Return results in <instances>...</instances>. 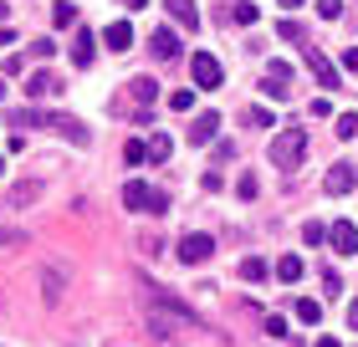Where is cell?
<instances>
[{
    "label": "cell",
    "instance_id": "obj_1",
    "mask_svg": "<svg viewBox=\"0 0 358 347\" xmlns=\"http://www.w3.org/2000/svg\"><path fill=\"white\" fill-rule=\"evenodd\" d=\"M302 158H307V128H282V138H271V163L297 169Z\"/></svg>",
    "mask_w": 358,
    "mask_h": 347
},
{
    "label": "cell",
    "instance_id": "obj_2",
    "mask_svg": "<svg viewBox=\"0 0 358 347\" xmlns=\"http://www.w3.org/2000/svg\"><path fill=\"white\" fill-rule=\"evenodd\" d=\"M123 205H128V209L164 214V209H169V194H164V189H149L143 179H128V184H123Z\"/></svg>",
    "mask_w": 358,
    "mask_h": 347
},
{
    "label": "cell",
    "instance_id": "obj_3",
    "mask_svg": "<svg viewBox=\"0 0 358 347\" xmlns=\"http://www.w3.org/2000/svg\"><path fill=\"white\" fill-rule=\"evenodd\" d=\"M46 128H52V133H62L67 143H77V148H87V143H92L87 123H83V118H72V112H46Z\"/></svg>",
    "mask_w": 358,
    "mask_h": 347
},
{
    "label": "cell",
    "instance_id": "obj_4",
    "mask_svg": "<svg viewBox=\"0 0 358 347\" xmlns=\"http://www.w3.org/2000/svg\"><path fill=\"white\" fill-rule=\"evenodd\" d=\"M189 72H194V87H200V92H215L220 82H225L220 61L210 57V52H194V57H189Z\"/></svg>",
    "mask_w": 358,
    "mask_h": 347
},
{
    "label": "cell",
    "instance_id": "obj_5",
    "mask_svg": "<svg viewBox=\"0 0 358 347\" xmlns=\"http://www.w3.org/2000/svg\"><path fill=\"white\" fill-rule=\"evenodd\" d=\"M210 256H215V240H210L205 230H189V235L179 240V260H185V266H200Z\"/></svg>",
    "mask_w": 358,
    "mask_h": 347
},
{
    "label": "cell",
    "instance_id": "obj_6",
    "mask_svg": "<svg viewBox=\"0 0 358 347\" xmlns=\"http://www.w3.org/2000/svg\"><path fill=\"white\" fill-rule=\"evenodd\" d=\"M328 245L338 256H358V225L353 220H338L333 230H328Z\"/></svg>",
    "mask_w": 358,
    "mask_h": 347
},
{
    "label": "cell",
    "instance_id": "obj_7",
    "mask_svg": "<svg viewBox=\"0 0 358 347\" xmlns=\"http://www.w3.org/2000/svg\"><path fill=\"white\" fill-rule=\"evenodd\" d=\"M353 184H358V169H353V163H333L328 179H322V189H328V194H353Z\"/></svg>",
    "mask_w": 358,
    "mask_h": 347
},
{
    "label": "cell",
    "instance_id": "obj_8",
    "mask_svg": "<svg viewBox=\"0 0 358 347\" xmlns=\"http://www.w3.org/2000/svg\"><path fill=\"white\" fill-rule=\"evenodd\" d=\"M215 133H220V112H200V118L189 123V143H194V148L215 143Z\"/></svg>",
    "mask_w": 358,
    "mask_h": 347
},
{
    "label": "cell",
    "instance_id": "obj_9",
    "mask_svg": "<svg viewBox=\"0 0 358 347\" xmlns=\"http://www.w3.org/2000/svg\"><path fill=\"white\" fill-rule=\"evenodd\" d=\"M154 302H159V307H164V311H174V317H179V322H185V327H194V322H200V311H194L189 302H179V296H174V291H164V286H159V291H154Z\"/></svg>",
    "mask_w": 358,
    "mask_h": 347
},
{
    "label": "cell",
    "instance_id": "obj_10",
    "mask_svg": "<svg viewBox=\"0 0 358 347\" xmlns=\"http://www.w3.org/2000/svg\"><path fill=\"white\" fill-rule=\"evenodd\" d=\"M149 52H154L159 61H174V57H179V36H174L169 26H154V36H149Z\"/></svg>",
    "mask_w": 358,
    "mask_h": 347
},
{
    "label": "cell",
    "instance_id": "obj_11",
    "mask_svg": "<svg viewBox=\"0 0 358 347\" xmlns=\"http://www.w3.org/2000/svg\"><path fill=\"white\" fill-rule=\"evenodd\" d=\"M164 10H169V21H174V26L200 31V10H194V0H164Z\"/></svg>",
    "mask_w": 358,
    "mask_h": 347
},
{
    "label": "cell",
    "instance_id": "obj_12",
    "mask_svg": "<svg viewBox=\"0 0 358 347\" xmlns=\"http://www.w3.org/2000/svg\"><path fill=\"white\" fill-rule=\"evenodd\" d=\"M307 67H313V77H317V87H338V67L322 52H313V46H307Z\"/></svg>",
    "mask_w": 358,
    "mask_h": 347
},
{
    "label": "cell",
    "instance_id": "obj_13",
    "mask_svg": "<svg viewBox=\"0 0 358 347\" xmlns=\"http://www.w3.org/2000/svg\"><path fill=\"white\" fill-rule=\"evenodd\" d=\"M57 92H62V82L52 72H31L26 77V97H31V103H36V97H57Z\"/></svg>",
    "mask_w": 358,
    "mask_h": 347
},
{
    "label": "cell",
    "instance_id": "obj_14",
    "mask_svg": "<svg viewBox=\"0 0 358 347\" xmlns=\"http://www.w3.org/2000/svg\"><path fill=\"white\" fill-rule=\"evenodd\" d=\"M92 57H97L92 31H83V26H77V36H72V61H77V67H92Z\"/></svg>",
    "mask_w": 358,
    "mask_h": 347
},
{
    "label": "cell",
    "instance_id": "obj_15",
    "mask_svg": "<svg viewBox=\"0 0 358 347\" xmlns=\"http://www.w3.org/2000/svg\"><path fill=\"white\" fill-rule=\"evenodd\" d=\"M103 41H108V52H128V46H134V26H128V21H113V26L103 31Z\"/></svg>",
    "mask_w": 358,
    "mask_h": 347
},
{
    "label": "cell",
    "instance_id": "obj_16",
    "mask_svg": "<svg viewBox=\"0 0 358 347\" xmlns=\"http://www.w3.org/2000/svg\"><path fill=\"white\" fill-rule=\"evenodd\" d=\"M41 291H46V302H62V291H67V276H62L57 266H41Z\"/></svg>",
    "mask_w": 358,
    "mask_h": 347
},
{
    "label": "cell",
    "instance_id": "obj_17",
    "mask_svg": "<svg viewBox=\"0 0 358 347\" xmlns=\"http://www.w3.org/2000/svg\"><path fill=\"white\" fill-rule=\"evenodd\" d=\"M276 281H287V286L302 281V256H282V260H276Z\"/></svg>",
    "mask_w": 358,
    "mask_h": 347
},
{
    "label": "cell",
    "instance_id": "obj_18",
    "mask_svg": "<svg viewBox=\"0 0 358 347\" xmlns=\"http://www.w3.org/2000/svg\"><path fill=\"white\" fill-rule=\"evenodd\" d=\"M297 322H307V327L322 322V302H317V296H302V302H297Z\"/></svg>",
    "mask_w": 358,
    "mask_h": 347
},
{
    "label": "cell",
    "instance_id": "obj_19",
    "mask_svg": "<svg viewBox=\"0 0 358 347\" xmlns=\"http://www.w3.org/2000/svg\"><path fill=\"white\" fill-rule=\"evenodd\" d=\"M128 92H134V103H154V97H159L154 77H134V82H128Z\"/></svg>",
    "mask_w": 358,
    "mask_h": 347
},
{
    "label": "cell",
    "instance_id": "obj_20",
    "mask_svg": "<svg viewBox=\"0 0 358 347\" xmlns=\"http://www.w3.org/2000/svg\"><path fill=\"white\" fill-rule=\"evenodd\" d=\"M169 154H174V143H169V133H154V138H149V158H154V163H164Z\"/></svg>",
    "mask_w": 358,
    "mask_h": 347
},
{
    "label": "cell",
    "instance_id": "obj_21",
    "mask_svg": "<svg viewBox=\"0 0 358 347\" xmlns=\"http://www.w3.org/2000/svg\"><path fill=\"white\" fill-rule=\"evenodd\" d=\"M52 21H57V26H77V6H72V0H57V6H52Z\"/></svg>",
    "mask_w": 358,
    "mask_h": 347
},
{
    "label": "cell",
    "instance_id": "obj_22",
    "mask_svg": "<svg viewBox=\"0 0 358 347\" xmlns=\"http://www.w3.org/2000/svg\"><path fill=\"white\" fill-rule=\"evenodd\" d=\"M328 230H333V225H322V220H307V225H302V240H307V245H322V240H328Z\"/></svg>",
    "mask_w": 358,
    "mask_h": 347
},
{
    "label": "cell",
    "instance_id": "obj_23",
    "mask_svg": "<svg viewBox=\"0 0 358 347\" xmlns=\"http://www.w3.org/2000/svg\"><path fill=\"white\" fill-rule=\"evenodd\" d=\"M241 276H246V281H266V260L262 256H246V260H241Z\"/></svg>",
    "mask_w": 358,
    "mask_h": 347
},
{
    "label": "cell",
    "instance_id": "obj_24",
    "mask_svg": "<svg viewBox=\"0 0 358 347\" xmlns=\"http://www.w3.org/2000/svg\"><path fill=\"white\" fill-rule=\"evenodd\" d=\"M262 92L271 97V103H287V97H292V87H287V82H276V77H262Z\"/></svg>",
    "mask_w": 358,
    "mask_h": 347
},
{
    "label": "cell",
    "instance_id": "obj_25",
    "mask_svg": "<svg viewBox=\"0 0 358 347\" xmlns=\"http://www.w3.org/2000/svg\"><path fill=\"white\" fill-rule=\"evenodd\" d=\"M276 36H282V41H307V31L297 21H276Z\"/></svg>",
    "mask_w": 358,
    "mask_h": 347
},
{
    "label": "cell",
    "instance_id": "obj_26",
    "mask_svg": "<svg viewBox=\"0 0 358 347\" xmlns=\"http://www.w3.org/2000/svg\"><path fill=\"white\" fill-rule=\"evenodd\" d=\"M338 138H358V112H343V118H338V128H333Z\"/></svg>",
    "mask_w": 358,
    "mask_h": 347
},
{
    "label": "cell",
    "instance_id": "obj_27",
    "mask_svg": "<svg viewBox=\"0 0 358 347\" xmlns=\"http://www.w3.org/2000/svg\"><path fill=\"white\" fill-rule=\"evenodd\" d=\"M169 108H174V112H189V108H194V92H189V87L169 92Z\"/></svg>",
    "mask_w": 358,
    "mask_h": 347
},
{
    "label": "cell",
    "instance_id": "obj_28",
    "mask_svg": "<svg viewBox=\"0 0 358 347\" xmlns=\"http://www.w3.org/2000/svg\"><path fill=\"white\" fill-rule=\"evenodd\" d=\"M317 15L322 21H338V15H343V0H317Z\"/></svg>",
    "mask_w": 358,
    "mask_h": 347
},
{
    "label": "cell",
    "instance_id": "obj_29",
    "mask_svg": "<svg viewBox=\"0 0 358 347\" xmlns=\"http://www.w3.org/2000/svg\"><path fill=\"white\" fill-rule=\"evenodd\" d=\"M256 15H262V10H256L251 0H241V6H236V21H241V26H256Z\"/></svg>",
    "mask_w": 358,
    "mask_h": 347
},
{
    "label": "cell",
    "instance_id": "obj_30",
    "mask_svg": "<svg viewBox=\"0 0 358 347\" xmlns=\"http://www.w3.org/2000/svg\"><path fill=\"white\" fill-rule=\"evenodd\" d=\"M266 77H276V82H287V87H292V67H287V61H266Z\"/></svg>",
    "mask_w": 358,
    "mask_h": 347
},
{
    "label": "cell",
    "instance_id": "obj_31",
    "mask_svg": "<svg viewBox=\"0 0 358 347\" xmlns=\"http://www.w3.org/2000/svg\"><path fill=\"white\" fill-rule=\"evenodd\" d=\"M123 158H128V163H143V158H149V143H128Z\"/></svg>",
    "mask_w": 358,
    "mask_h": 347
},
{
    "label": "cell",
    "instance_id": "obj_32",
    "mask_svg": "<svg viewBox=\"0 0 358 347\" xmlns=\"http://www.w3.org/2000/svg\"><path fill=\"white\" fill-rule=\"evenodd\" d=\"M31 52H36V57L46 61V57H52V52H57V41H52V36H36V41H31Z\"/></svg>",
    "mask_w": 358,
    "mask_h": 347
},
{
    "label": "cell",
    "instance_id": "obj_33",
    "mask_svg": "<svg viewBox=\"0 0 358 347\" xmlns=\"http://www.w3.org/2000/svg\"><path fill=\"white\" fill-rule=\"evenodd\" d=\"M246 123H256V128H271L276 118H271V112H266V108H251V112H246Z\"/></svg>",
    "mask_w": 358,
    "mask_h": 347
},
{
    "label": "cell",
    "instance_id": "obj_34",
    "mask_svg": "<svg viewBox=\"0 0 358 347\" xmlns=\"http://www.w3.org/2000/svg\"><path fill=\"white\" fill-rule=\"evenodd\" d=\"M256 189H262V184H256V174H241V200H256Z\"/></svg>",
    "mask_w": 358,
    "mask_h": 347
},
{
    "label": "cell",
    "instance_id": "obj_35",
    "mask_svg": "<svg viewBox=\"0 0 358 347\" xmlns=\"http://www.w3.org/2000/svg\"><path fill=\"white\" fill-rule=\"evenodd\" d=\"M333 291H343V281H338V271L322 276V296H333Z\"/></svg>",
    "mask_w": 358,
    "mask_h": 347
},
{
    "label": "cell",
    "instance_id": "obj_36",
    "mask_svg": "<svg viewBox=\"0 0 358 347\" xmlns=\"http://www.w3.org/2000/svg\"><path fill=\"white\" fill-rule=\"evenodd\" d=\"M0 245H26V235L21 230H0Z\"/></svg>",
    "mask_w": 358,
    "mask_h": 347
},
{
    "label": "cell",
    "instance_id": "obj_37",
    "mask_svg": "<svg viewBox=\"0 0 358 347\" xmlns=\"http://www.w3.org/2000/svg\"><path fill=\"white\" fill-rule=\"evenodd\" d=\"M343 67H348V72H358V46H348V52H343Z\"/></svg>",
    "mask_w": 358,
    "mask_h": 347
},
{
    "label": "cell",
    "instance_id": "obj_38",
    "mask_svg": "<svg viewBox=\"0 0 358 347\" xmlns=\"http://www.w3.org/2000/svg\"><path fill=\"white\" fill-rule=\"evenodd\" d=\"M348 327L358 332V296H353V307H348Z\"/></svg>",
    "mask_w": 358,
    "mask_h": 347
},
{
    "label": "cell",
    "instance_id": "obj_39",
    "mask_svg": "<svg viewBox=\"0 0 358 347\" xmlns=\"http://www.w3.org/2000/svg\"><path fill=\"white\" fill-rule=\"evenodd\" d=\"M10 41H15V31H10V26H0V46H10Z\"/></svg>",
    "mask_w": 358,
    "mask_h": 347
},
{
    "label": "cell",
    "instance_id": "obj_40",
    "mask_svg": "<svg viewBox=\"0 0 358 347\" xmlns=\"http://www.w3.org/2000/svg\"><path fill=\"white\" fill-rule=\"evenodd\" d=\"M317 347H343V342H338V337H317Z\"/></svg>",
    "mask_w": 358,
    "mask_h": 347
},
{
    "label": "cell",
    "instance_id": "obj_41",
    "mask_svg": "<svg viewBox=\"0 0 358 347\" xmlns=\"http://www.w3.org/2000/svg\"><path fill=\"white\" fill-rule=\"evenodd\" d=\"M276 6H282V10H297V6H302V0H276Z\"/></svg>",
    "mask_w": 358,
    "mask_h": 347
},
{
    "label": "cell",
    "instance_id": "obj_42",
    "mask_svg": "<svg viewBox=\"0 0 358 347\" xmlns=\"http://www.w3.org/2000/svg\"><path fill=\"white\" fill-rule=\"evenodd\" d=\"M123 6H128V10H143V6H149V0H123Z\"/></svg>",
    "mask_w": 358,
    "mask_h": 347
},
{
    "label": "cell",
    "instance_id": "obj_43",
    "mask_svg": "<svg viewBox=\"0 0 358 347\" xmlns=\"http://www.w3.org/2000/svg\"><path fill=\"white\" fill-rule=\"evenodd\" d=\"M0 26H6V6H0Z\"/></svg>",
    "mask_w": 358,
    "mask_h": 347
},
{
    "label": "cell",
    "instance_id": "obj_44",
    "mask_svg": "<svg viewBox=\"0 0 358 347\" xmlns=\"http://www.w3.org/2000/svg\"><path fill=\"white\" fill-rule=\"evenodd\" d=\"M0 174H6V154H0Z\"/></svg>",
    "mask_w": 358,
    "mask_h": 347
},
{
    "label": "cell",
    "instance_id": "obj_45",
    "mask_svg": "<svg viewBox=\"0 0 358 347\" xmlns=\"http://www.w3.org/2000/svg\"><path fill=\"white\" fill-rule=\"evenodd\" d=\"M0 97H6V82H0Z\"/></svg>",
    "mask_w": 358,
    "mask_h": 347
}]
</instances>
